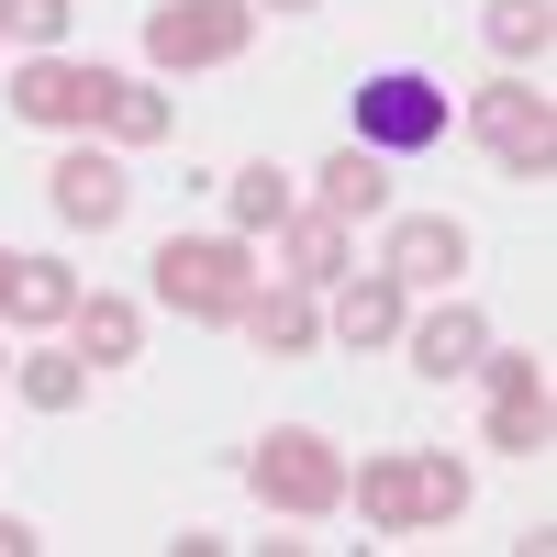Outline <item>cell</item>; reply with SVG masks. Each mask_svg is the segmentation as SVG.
<instances>
[{"instance_id":"1","label":"cell","mask_w":557,"mask_h":557,"mask_svg":"<svg viewBox=\"0 0 557 557\" xmlns=\"http://www.w3.org/2000/svg\"><path fill=\"white\" fill-rule=\"evenodd\" d=\"M346 491H357V513L380 535H424V524L469 513V469H457V457H368Z\"/></svg>"},{"instance_id":"2","label":"cell","mask_w":557,"mask_h":557,"mask_svg":"<svg viewBox=\"0 0 557 557\" xmlns=\"http://www.w3.org/2000/svg\"><path fill=\"white\" fill-rule=\"evenodd\" d=\"M257 290V257L235 235H168L157 246V301L190 323H235V301Z\"/></svg>"},{"instance_id":"3","label":"cell","mask_w":557,"mask_h":557,"mask_svg":"<svg viewBox=\"0 0 557 557\" xmlns=\"http://www.w3.org/2000/svg\"><path fill=\"white\" fill-rule=\"evenodd\" d=\"M246 491L268 502V513H335V502H346V457L323 446L312 424H278V435H257V457H246Z\"/></svg>"},{"instance_id":"4","label":"cell","mask_w":557,"mask_h":557,"mask_svg":"<svg viewBox=\"0 0 557 557\" xmlns=\"http://www.w3.org/2000/svg\"><path fill=\"white\" fill-rule=\"evenodd\" d=\"M246 34H257V0H157L146 12V57L168 78H190V67L246 57Z\"/></svg>"},{"instance_id":"5","label":"cell","mask_w":557,"mask_h":557,"mask_svg":"<svg viewBox=\"0 0 557 557\" xmlns=\"http://www.w3.org/2000/svg\"><path fill=\"white\" fill-rule=\"evenodd\" d=\"M446 134V89L435 78H412V67H380L357 89V146H380V157H412V146H435Z\"/></svg>"},{"instance_id":"6","label":"cell","mask_w":557,"mask_h":557,"mask_svg":"<svg viewBox=\"0 0 557 557\" xmlns=\"http://www.w3.org/2000/svg\"><path fill=\"white\" fill-rule=\"evenodd\" d=\"M112 67H78V57H34L23 78H12V112L23 123H45V134H78V123H112Z\"/></svg>"},{"instance_id":"7","label":"cell","mask_w":557,"mask_h":557,"mask_svg":"<svg viewBox=\"0 0 557 557\" xmlns=\"http://www.w3.org/2000/svg\"><path fill=\"white\" fill-rule=\"evenodd\" d=\"M480 146L513 168V178H557V101H546V89H524V78L480 89Z\"/></svg>"},{"instance_id":"8","label":"cell","mask_w":557,"mask_h":557,"mask_svg":"<svg viewBox=\"0 0 557 557\" xmlns=\"http://www.w3.org/2000/svg\"><path fill=\"white\" fill-rule=\"evenodd\" d=\"M491 357V346H480ZM491 446L502 457H546L557 446V391L535 357H491Z\"/></svg>"},{"instance_id":"9","label":"cell","mask_w":557,"mask_h":557,"mask_svg":"<svg viewBox=\"0 0 557 557\" xmlns=\"http://www.w3.org/2000/svg\"><path fill=\"white\" fill-rule=\"evenodd\" d=\"M457 268H469V223H446V212H401L391 223V278L401 290H446Z\"/></svg>"},{"instance_id":"10","label":"cell","mask_w":557,"mask_h":557,"mask_svg":"<svg viewBox=\"0 0 557 557\" xmlns=\"http://www.w3.org/2000/svg\"><path fill=\"white\" fill-rule=\"evenodd\" d=\"M45 201H57L67 223H89V235H101V223H123L134 190H123V168H112V157H89V146H78V157L45 168Z\"/></svg>"},{"instance_id":"11","label":"cell","mask_w":557,"mask_h":557,"mask_svg":"<svg viewBox=\"0 0 557 557\" xmlns=\"http://www.w3.org/2000/svg\"><path fill=\"white\" fill-rule=\"evenodd\" d=\"M78 312V278L57 257H0V323H67Z\"/></svg>"},{"instance_id":"12","label":"cell","mask_w":557,"mask_h":557,"mask_svg":"<svg viewBox=\"0 0 557 557\" xmlns=\"http://www.w3.org/2000/svg\"><path fill=\"white\" fill-rule=\"evenodd\" d=\"M235 323H246V346H257V357H301V346L323 335V323H312V301L290 290V278H278V290H268V278H257V290L235 301Z\"/></svg>"},{"instance_id":"13","label":"cell","mask_w":557,"mask_h":557,"mask_svg":"<svg viewBox=\"0 0 557 557\" xmlns=\"http://www.w3.org/2000/svg\"><path fill=\"white\" fill-rule=\"evenodd\" d=\"M412 368H424V380H457V368H480V346H491V323L469 312V301H446V312H424V323H412Z\"/></svg>"},{"instance_id":"14","label":"cell","mask_w":557,"mask_h":557,"mask_svg":"<svg viewBox=\"0 0 557 557\" xmlns=\"http://www.w3.org/2000/svg\"><path fill=\"white\" fill-rule=\"evenodd\" d=\"M323 212H335V223L391 212V157L380 146H335V157H323Z\"/></svg>"},{"instance_id":"15","label":"cell","mask_w":557,"mask_h":557,"mask_svg":"<svg viewBox=\"0 0 557 557\" xmlns=\"http://www.w3.org/2000/svg\"><path fill=\"white\" fill-rule=\"evenodd\" d=\"M67 323H78V357H89V368H123L134 346H146V312L112 301V290H78V312H67Z\"/></svg>"},{"instance_id":"16","label":"cell","mask_w":557,"mask_h":557,"mask_svg":"<svg viewBox=\"0 0 557 557\" xmlns=\"http://www.w3.org/2000/svg\"><path fill=\"white\" fill-rule=\"evenodd\" d=\"M278 268H290V290L335 278V268H346V223H335V212H290V223H278Z\"/></svg>"},{"instance_id":"17","label":"cell","mask_w":557,"mask_h":557,"mask_svg":"<svg viewBox=\"0 0 557 557\" xmlns=\"http://www.w3.org/2000/svg\"><path fill=\"white\" fill-rule=\"evenodd\" d=\"M335 335H346V346H391V335H401V278H391V268L346 278V301H335Z\"/></svg>"},{"instance_id":"18","label":"cell","mask_w":557,"mask_h":557,"mask_svg":"<svg viewBox=\"0 0 557 557\" xmlns=\"http://www.w3.org/2000/svg\"><path fill=\"white\" fill-rule=\"evenodd\" d=\"M480 23H491V45H502V57H513V67H524V57H546V45H557V12H546V0H491Z\"/></svg>"},{"instance_id":"19","label":"cell","mask_w":557,"mask_h":557,"mask_svg":"<svg viewBox=\"0 0 557 557\" xmlns=\"http://www.w3.org/2000/svg\"><path fill=\"white\" fill-rule=\"evenodd\" d=\"M290 212H301V190H290L278 168H246V178H235V223H246V235H278Z\"/></svg>"},{"instance_id":"20","label":"cell","mask_w":557,"mask_h":557,"mask_svg":"<svg viewBox=\"0 0 557 557\" xmlns=\"http://www.w3.org/2000/svg\"><path fill=\"white\" fill-rule=\"evenodd\" d=\"M168 123H178V112H168V89H134V78H123V89H112V123H101V134H123V146H157Z\"/></svg>"},{"instance_id":"21","label":"cell","mask_w":557,"mask_h":557,"mask_svg":"<svg viewBox=\"0 0 557 557\" xmlns=\"http://www.w3.org/2000/svg\"><path fill=\"white\" fill-rule=\"evenodd\" d=\"M78 391H89V368H78V357H23V401H34V412H67Z\"/></svg>"},{"instance_id":"22","label":"cell","mask_w":557,"mask_h":557,"mask_svg":"<svg viewBox=\"0 0 557 557\" xmlns=\"http://www.w3.org/2000/svg\"><path fill=\"white\" fill-rule=\"evenodd\" d=\"M0 34L34 45V57H57V34H67V0H0Z\"/></svg>"},{"instance_id":"23","label":"cell","mask_w":557,"mask_h":557,"mask_svg":"<svg viewBox=\"0 0 557 557\" xmlns=\"http://www.w3.org/2000/svg\"><path fill=\"white\" fill-rule=\"evenodd\" d=\"M0 557H34V524H12V513H0Z\"/></svg>"},{"instance_id":"24","label":"cell","mask_w":557,"mask_h":557,"mask_svg":"<svg viewBox=\"0 0 557 557\" xmlns=\"http://www.w3.org/2000/svg\"><path fill=\"white\" fill-rule=\"evenodd\" d=\"M268 12H301V0H268Z\"/></svg>"}]
</instances>
